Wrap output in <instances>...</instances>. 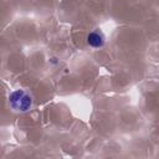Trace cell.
<instances>
[{"mask_svg":"<svg viewBox=\"0 0 159 159\" xmlns=\"http://www.w3.org/2000/svg\"><path fill=\"white\" fill-rule=\"evenodd\" d=\"M106 37L99 30H93L87 35V43L93 48H99L104 45Z\"/></svg>","mask_w":159,"mask_h":159,"instance_id":"cell-2","label":"cell"},{"mask_svg":"<svg viewBox=\"0 0 159 159\" xmlns=\"http://www.w3.org/2000/svg\"><path fill=\"white\" fill-rule=\"evenodd\" d=\"M32 103V96L25 89H15L9 94V106L15 112L25 113L31 109Z\"/></svg>","mask_w":159,"mask_h":159,"instance_id":"cell-1","label":"cell"}]
</instances>
